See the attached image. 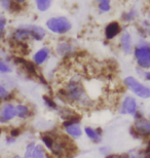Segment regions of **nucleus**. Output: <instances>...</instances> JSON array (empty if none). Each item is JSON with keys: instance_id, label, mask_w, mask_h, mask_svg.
I'll list each match as a JSON object with an SVG mask.
<instances>
[{"instance_id": "f257e3e1", "label": "nucleus", "mask_w": 150, "mask_h": 158, "mask_svg": "<svg viewBox=\"0 0 150 158\" xmlns=\"http://www.w3.org/2000/svg\"><path fill=\"white\" fill-rule=\"evenodd\" d=\"M46 27L54 33L64 34L71 29V23L64 17L52 18L46 22Z\"/></svg>"}, {"instance_id": "f03ea898", "label": "nucleus", "mask_w": 150, "mask_h": 158, "mask_svg": "<svg viewBox=\"0 0 150 158\" xmlns=\"http://www.w3.org/2000/svg\"><path fill=\"white\" fill-rule=\"evenodd\" d=\"M124 83L138 97L142 98V99H148V98H150V88L143 85L142 83H140L136 78L132 76L126 77L124 79Z\"/></svg>"}, {"instance_id": "7ed1b4c3", "label": "nucleus", "mask_w": 150, "mask_h": 158, "mask_svg": "<svg viewBox=\"0 0 150 158\" xmlns=\"http://www.w3.org/2000/svg\"><path fill=\"white\" fill-rule=\"evenodd\" d=\"M135 56L140 67L150 68V46L148 44H140L135 49Z\"/></svg>"}, {"instance_id": "20e7f679", "label": "nucleus", "mask_w": 150, "mask_h": 158, "mask_svg": "<svg viewBox=\"0 0 150 158\" xmlns=\"http://www.w3.org/2000/svg\"><path fill=\"white\" fill-rule=\"evenodd\" d=\"M66 94L69 99H71L75 102H84L85 93L81 84L77 81H71L67 87Z\"/></svg>"}, {"instance_id": "39448f33", "label": "nucleus", "mask_w": 150, "mask_h": 158, "mask_svg": "<svg viewBox=\"0 0 150 158\" xmlns=\"http://www.w3.org/2000/svg\"><path fill=\"white\" fill-rule=\"evenodd\" d=\"M17 116V110L12 104H5L0 109V122L4 123L14 119Z\"/></svg>"}, {"instance_id": "423d86ee", "label": "nucleus", "mask_w": 150, "mask_h": 158, "mask_svg": "<svg viewBox=\"0 0 150 158\" xmlns=\"http://www.w3.org/2000/svg\"><path fill=\"white\" fill-rule=\"evenodd\" d=\"M120 112L122 114H135L137 112V103L136 100L132 97H126L123 100L121 105Z\"/></svg>"}, {"instance_id": "0eeeda50", "label": "nucleus", "mask_w": 150, "mask_h": 158, "mask_svg": "<svg viewBox=\"0 0 150 158\" xmlns=\"http://www.w3.org/2000/svg\"><path fill=\"white\" fill-rule=\"evenodd\" d=\"M135 128L141 135H150V121L144 118L137 119L135 122Z\"/></svg>"}, {"instance_id": "6e6552de", "label": "nucleus", "mask_w": 150, "mask_h": 158, "mask_svg": "<svg viewBox=\"0 0 150 158\" xmlns=\"http://www.w3.org/2000/svg\"><path fill=\"white\" fill-rule=\"evenodd\" d=\"M120 46L126 53L132 52V49H133L132 37H131L129 32H124L122 34V36H121V38H120Z\"/></svg>"}, {"instance_id": "1a4fd4ad", "label": "nucleus", "mask_w": 150, "mask_h": 158, "mask_svg": "<svg viewBox=\"0 0 150 158\" xmlns=\"http://www.w3.org/2000/svg\"><path fill=\"white\" fill-rule=\"evenodd\" d=\"M49 49L47 48V47H42V48H40L34 55V56H33L34 63L37 65L43 64V63L47 60V58H49Z\"/></svg>"}, {"instance_id": "9d476101", "label": "nucleus", "mask_w": 150, "mask_h": 158, "mask_svg": "<svg viewBox=\"0 0 150 158\" xmlns=\"http://www.w3.org/2000/svg\"><path fill=\"white\" fill-rule=\"evenodd\" d=\"M65 129H66L67 135L72 138L78 139V138H80L82 135L80 125H79L78 123H72V124L67 125V126H65Z\"/></svg>"}, {"instance_id": "9b49d317", "label": "nucleus", "mask_w": 150, "mask_h": 158, "mask_svg": "<svg viewBox=\"0 0 150 158\" xmlns=\"http://www.w3.org/2000/svg\"><path fill=\"white\" fill-rule=\"evenodd\" d=\"M119 31H120L119 24L117 22H112V23L107 25L105 33H106V37L108 39H112L119 33Z\"/></svg>"}, {"instance_id": "f8f14e48", "label": "nucleus", "mask_w": 150, "mask_h": 158, "mask_svg": "<svg viewBox=\"0 0 150 158\" xmlns=\"http://www.w3.org/2000/svg\"><path fill=\"white\" fill-rule=\"evenodd\" d=\"M26 27L29 30L31 37H33L34 39L41 40L45 36V31H44L43 28H41L39 26H26Z\"/></svg>"}, {"instance_id": "ddd939ff", "label": "nucleus", "mask_w": 150, "mask_h": 158, "mask_svg": "<svg viewBox=\"0 0 150 158\" xmlns=\"http://www.w3.org/2000/svg\"><path fill=\"white\" fill-rule=\"evenodd\" d=\"M84 131H85V134H87L88 137L90 138L92 141H94L95 143H99V142L101 141V135H100V134H98V131H95L94 128H92V127H85Z\"/></svg>"}, {"instance_id": "4468645a", "label": "nucleus", "mask_w": 150, "mask_h": 158, "mask_svg": "<svg viewBox=\"0 0 150 158\" xmlns=\"http://www.w3.org/2000/svg\"><path fill=\"white\" fill-rule=\"evenodd\" d=\"M32 158H45V153H44L42 146L36 145L34 147L33 152H32Z\"/></svg>"}, {"instance_id": "2eb2a0df", "label": "nucleus", "mask_w": 150, "mask_h": 158, "mask_svg": "<svg viewBox=\"0 0 150 158\" xmlns=\"http://www.w3.org/2000/svg\"><path fill=\"white\" fill-rule=\"evenodd\" d=\"M15 110H17V115L20 118H25L28 114H29V109H28V107L25 105H18L15 107Z\"/></svg>"}, {"instance_id": "dca6fc26", "label": "nucleus", "mask_w": 150, "mask_h": 158, "mask_svg": "<svg viewBox=\"0 0 150 158\" xmlns=\"http://www.w3.org/2000/svg\"><path fill=\"white\" fill-rule=\"evenodd\" d=\"M50 4H52V2L49 1V0H38V1H36L37 8L40 11H45L46 9L49 8Z\"/></svg>"}, {"instance_id": "f3484780", "label": "nucleus", "mask_w": 150, "mask_h": 158, "mask_svg": "<svg viewBox=\"0 0 150 158\" xmlns=\"http://www.w3.org/2000/svg\"><path fill=\"white\" fill-rule=\"evenodd\" d=\"M0 72L1 73H9V72H11V66L4 61H2V60H0Z\"/></svg>"}, {"instance_id": "a211bd4d", "label": "nucleus", "mask_w": 150, "mask_h": 158, "mask_svg": "<svg viewBox=\"0 0 150 158\" xmlns=\"http://www.w3.org/2000/svg\"><path fill=\"white\" fill-rule=\"evenodd\" d=\"M42 141H43L44 145H45L49 149H53V146H54V144H55L53 138H50L49 135H44V137L42 138Z\"/></svg>"}, {"instance_id": "6ab92c4d", "label": "nucleus", "mask_w": 150, "mask_h": 158, "mask_svg": "<svg viewBox=\"0 0 150 158\" xmlns=\"http://www.w3.org/2000/svg\"><path fill=\"white\" fill-rule=\"evenodd\" d=\"M70 49H71V47H70V45L68 43H62L59 45V52L61 53V55H64V53H66V52H69Z\"/></svg>"}, {"instance_id": "aec40b11", "label": "nucleus", "mask_w": 150, "mask_h": 158, "mask_svg": "<svg viewBox=\"0 0 150 158\" xmlns=\"http://www.w3.org/2000/svg\"><path fill=\"white\" fill-rule=\"evenodd\" d=\"M34 147H35L34 143H30L29 145H28L27 148H26V152H25L24 158H32V152H33Z\"/></svg>"}, {"instance_id": "412c9836", "label": "nucleus", "mask_w": 150, "mask_h": 158, "mask_svg": "<svg viewBox=\"0 0 150 158\" xmlns=\"http://www.w3.org/2000/svg\"><path fill=\"white\" fill-rule=\"evenodd\" d=\"M99 7H100L101 11H108L110 9V3L109 1H100V4H99Z\"/></svg>"}, {"instance_id": "4be33fe9", "label": "nucleus", "mask_w": 150, "mask_h": 158, "mask_svg": "<svg viewBox=\"0 0 150 158\" xmlns=\"http://www.w3.org/2000/svg\"><path fill=\"white\" fill-rule=\"evenodd\" d=\"M43 100H44V102H45V104L49 107V108H56V104H55V102H54V101H53L52 99H49V97L44 96V97H43Z\"/></svg>"}, {"instance_id": "5701e85b", "label": "nucleus", "mask_w": 150, "mask_h": 158, "mask_svg": "<svg viewBox=\"0 0 150 158\" xmlns=\"http://www.w3.org/2000/svg\"><path fill=\"white\" fill-rule=\"evenodd\" d=\"M8 91L5 89L2 85H0V99H3V100H6V98L8 97Z\"/></svg>"}, {"instance_id": "b1692460", "label": "nucleus", "mask_w": 150, "mask_h": 158, "mask_svg": "<svg viewBox=\"0 0 150 158\" xmlns=\"http://www.w3.org/2000/svg\"><path fill=\"white\" fill-rule=\"evenodd\" d=\"M5 25H6L5 18L1 17V18H0V34H2L3 30H4V28H5Z\"/></svg>"}, {"instance_id": "393cba45", "label": "nucleus", "mask_w": 150, "mask_h": 158, "mask_svg": "<svg viewBox=\"0 0 150 158\" xmlns=\"http://www.w3.org/2000/svg\"><path fill=\"white\" fill-rule=\"evenodd\" d=\"M21 134V131L19 128H14V129H11V138H15V137H18V135H20Z\"/></svg>"}, {"instance_id": "a878e982", "label": "nucleus", "mask_w": 150, "mask_h": 158, "mask_svg": "<svg viewBox=\"0 0 150 158\" xmlns=\"http://www.w3.org/2000/svg\"><path fill=\"white\" fill-rule=\"evenodd\" d=\"M11 1H1V5L5 9H9V8H11Z\"/></svg>"}, {"instance_id": "bb28decb", "label": "nucleus", "mask_w": 150, "mask_h": 158, "mask_svg": "<svg viewBox=\"0 0 150 158\" xmlns=\"http://www.w3.org/2000/svg\"><path fill=\"white\" fill-rule=\"evenodd\" d=\"M6 141H8L7 143H14L15 139L14 138H8V139H6Z\"/></svg>"}, {"instance_id": "cd10ccee", "label": "nucleus", "mask_w": 150, "mask_h": 158, "mask_svg": "<svg viewBox=\"0 0 150 158\" xmlns=\"http://www.w3.org/2000/svg\"><path fill=\"white\" fill-rule=\"evenodd\" d=\"M146 79H148V80H150V72H148V73H146Z\"/></svg>"}, {"instance_id": "c85d7f7f", "label": "nucleus", "mask_w": 150, "mask_h": 158, "mask_svg": "<svg viewBox=\"0 0 150 158\" xmlns=\"http://www.w3.org/2000/svg\"><path fill=\"white\" fill-rule=\"evenodd\" d=\"M11 158H21L20 156H18V155H15V156H14V157H11Z\"/></svg>"}, {"instance_id": "c756f323", "label": "nucleus", "mask_w": 150, "mask_h": 158, "mask_svg": "<svg viewBox=\"0 0 150 158\" xmlns=\"http://www.w3.org/2000/svg\"><path fill=\"white\" fill-rule=\"evenodd\" d=\"M149 117H150V115H149Z\"/></svg>"}]
</instances>
